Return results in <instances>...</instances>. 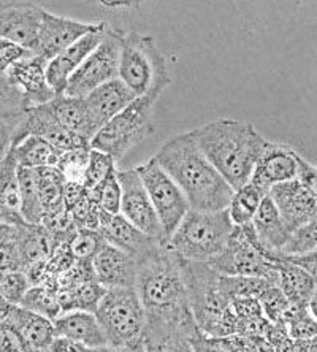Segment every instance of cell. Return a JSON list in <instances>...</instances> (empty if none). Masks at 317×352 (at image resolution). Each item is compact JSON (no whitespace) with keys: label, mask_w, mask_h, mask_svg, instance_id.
I'll use <instances>...</instances> for the list:
<instances>
[{"label":"cell","mask_w":317,"mask_h":352,"mask_svg":"<svg viewBox=\"0 0 317 352\" xmlns=\"http://www.w3.org/2000/svg\"><path fill=\"white\" fill-rule=\"evenodd\" d=\"M23 219L0 222V273L23 272L21 226Z\"/></svg>","instance_id":"obj_32"},{"label":"cell","mask_w":317,"mask_h":352,"mask_svg":"<svg viewBox=\"0 0 317 352\" xmlns=\"http://www.w3.org/2000/svg\"><path fill=\"white\" fill-rule=\"evenodd\" d=\"M96 25L97 23H83V21L59 16L45 10L34 54L45 60H51L65 48H69L72 43L80 40L83 35L91 32Z\"/></svg>","instance_id":"obj_19"},{"label":"cell","mask_w":317,"mask_h":352,"mask_svg":"<svg viewBox=\"0 0 317 352\" xmlns=\"http://www.w3.org/2000/svg\"><path fill=\"white\" fill-rule=\"evenodd\" d=\"M3 322L17 330L29 352L48 351L57 336L53 320L19 305H13Z\"/></svg>","instance_id":"obj_24"},{"label":"cell","mask_w":317,"mask_h":352,"mask_svg":"<svg viewBox=\"0 0 317 352\" xmlns=\"http://www.w3.org/2000/svg\"><path fill=\"white\" fill-rule=\"evenodd\" d=\"M122 30L108 25L105 35L96 50L87 56L74 75L70 76L65 96L85 98L98 86L105 85L119 76V59H121Z\"/></svg>","instance_id":"obj_11"},{"label":"cell","mask_w":317,"mask_h":352,"mask_svg":"<svg viewBox=\"0 0 317 352\" xmlns=\"http://www.w3.org/2000/svg\"><path fill=\"white\" fill-rule=\"evenodd\" d=\"M297 179L308 189V192L317 200V167L309 164L298 154V176Z\"/></svg>","instance_id":"obj_46"},{"label":"cell","mask_w":317,"mask_h":352,"mask_svg":"<svg viewBox=\"0 0 317 352\" xmlns=\"http://www.w3.org/2000/svg\"><path fill=\"white\" fill-rule=\"evenodd\" d=\"M135 98L137 96L121 80L114 78L94 89L91 94L85 97V100L92 118L102 129L108 121L119 115L124 108L131 105Z\"/></svg>","instance_id":"obj_26"},{"label":"cell","mask_w":317,"mask_h":352,"mask_svg":"<svg viewBox=\"0 0 317 352\" xmlns=\"http://www.w3.org/2000/svg\"><path fill=\"white\" fill-rule=\"evenodd\" d=\"M46 64L48 60L40 56L29 54L14 62L8 70L7 78L23 97L25 110L45 105L56 97V92L50 86L46 76Z\"/></svg>","instance_id":"obj_16"},{"label":"cell","mask_w":317,"mask_h":352,"mask_svg":"<svg viewBox=\"0 0 317 352\" xmlns=\"http://www.w3.org/2000/svg\"><path fill=\"white\" fill-rule=\"evenodd\" d=\"M19 307L46 316L51 320L57 319L62 314L59 297H57V287L54 283L50 281L39 284V286H30Z\"/></svg>","instance_id":"obj_36"},{"label":"cell","mask_w":317,"mask_h":352,"mask_svg":"<svg viewBox=\"0 0 317 352\" xmlns=\"http://www.w3.org/2000/svg\"><path fill=\"white\" fill-rule=\"evenodd\" d=\"M297 176L298 153L287 144L274 143L268 140L252 172L251 183L263 190L265 194H268L273 186L297 179Z\"/></svg>","instance_id":"obj_18"},{"label":"cell","mask_w":317,"mask_h":352,"mask_svg":"<svg viewBox=\"0 0 317 352\" xmlns=\"http://www.w3.org/2000/svg\"><path fill=\"white\" fill-rule=\"evenodd\" d=\"M154 159L179 186L190 210L221 211L228 208L233 197L232 186L201 153L192 132L170 138Z\"/></svg>","instance_id":"obj_1"},{"label":"cell","mask_w":317,"mask_h":352,"mask_svg":"<svg viewBox=\"0 0 317 352\" xmlns=\"http://www.w3.org/2000/svg\"><path fill=\"white\" fill-rule=\"evenodd\" d=\"M8 151L17 159L19 167L24 168L57 167L62 154L48 140L37 135H28L18 142H13Z\"/></svg>","instance_id":"obj_30"},{"label":"cell","mask_w":317,"mask_h":352,"mask_svg":"<svg viewBox=\"0 0 317 352\" xmlns=\"http://www.w3.org/2000/svg\"><path fill=\"white\" fill-rule=\"evenodd\" d=\"M5 156V154H2V153H0V160H2V157Z\"/></svg>","instance_id":"obj_54"},{"label":"cell","mask_w":317,"mask_h":352,"mask_svg":"<svg viewBox=\"0 0 317 352\" xmlns=\"http://www.w3.org/2000/svg\"><path fill=\"white\" fill-rule=\"evenodd\" d=\"M197 144L233 190L251 181L259 157L268 140L254 124L238 119H219L192 131Z\"/></svg>","instance_id":"obj_2"},{"label":"cell","mask_w":317,"mask_h":352,"mask_svg":"<svg viewBox=\"0 0 317 352\" xmlns=\"http://www.w3.org/2000/svg\"><path fill=\"white\" fill-rule=\"evenodd\" d=\"M285 261H290V262L297 263V265H300V267H303L306 272L311 273V276L314 278V281L317 284V248L314 251L308 252V254L298 256V257H287Z\"/></svg>","instance_id":"obj_48"},{"label":"cell","mask_w":317,"mask_h":352,"mask_svg":"<svg viewBox=\"0 0 317 352\" xmlns=\"http://www.w3.org/2000/svg\"><path fill=\"white\" fill-rule=\"evenodd\" d=\"M118 78L137 97L159 98L171 85L168 60L151 35L124 32Z\"/></svg>","instance_id":"obj_5"},{"label":"cell","mask_w":317,"mask_h":352,"mask_svg":"<svg viewBox=\"0 0 317 352\" xmlns=\"http://www.w3.org/2000/svg\"><path fill=\"white\" fill-rule=\"evenodd\" d=\"M34 173L40 204L41 208H43V217L64 210V188L67 181L57 167L34 168Z\"/></svg>","instance_id":"obj_31"},{"label":"cell","mask_w":317,"mask_h":352,"mask_svg":"<svg viewBox=\"0 0 317 352\" xmlns=\"http://www.w3.org/2000/svg\"><path fill=\"white\" fill-rule=\"evenodd\" d=\"M135 170L138 172L149 199L153 201L160 226L164 229L165 245H167L170 236L178 229L184 216L189 213V201H187L183 190L179 189V186L165 173V170L155 162L154 157L138 165Z\"/></svg>","instance_id":"obj_12"},{"label":"cell","mask_w":317,"mask_h":352,"mask_svg":"<svg viewBox=\"0 0 317 352\" xmlns=\"http://www.w3.org/2000/svg\"><path fill=\"white\" fill-rule=\"evenodd\" d=\"M233 230L235 226L227 210H189L170 236L167 248L183 261L208 263L222 254Z\"/></svg>","instance_id":"obj_6"},{"label":"cell","mask_w":317,"mask_h":352,"mask_svg":"<svg viewBox=\"0 0 317 352\" xmlns=\"http://www.w3.org/2000/svg\"><path fill=\"white\" fill-rule=\"evenodd\" d=\"M103 243L105 240L98 230L76 229L75 234L70 236L69 246L76 261H92Z\"/></svg>","instance_id":"obj_41"},{"label":"cell","mask_w":317,"mask_h":352,"mask_svg":"<svg viewBox=\"0 0 317 352\" xmlns=\"http://www.w3.org/2000/svg\"><path fill=\"white\" fill-rule=\"evenodd\" d=\"M278 286L289 300L290 307L306 308L309 307L311 298L317 289L314 278L309 272L297 263L281 258L276 262Z\"/></svg>","instance_id":"obj_28"},{"label":"cell","mask_w":317,"mask_h":352,"mask_svg":"<svg viewBox=\"0 0 317 352\" xmlns=\"http://www.w3.org/2000/svg\"><path fill=\"white\" fill-rule=\"evenodd\" d=\"M107 29V23H97L91 32L83 35L80 40L72 43L69 48H65L56 58L48 60V64H46V76H48V82L53 87L56 96L64 94L70 76L80 69V65L86 60L87 56L97 48Z\"/></svg>","instance_id":"obj_17"},{"label":"cell","mask_w":317,"mask_h":352,"mask_svg":"<svg viewBox=\"0 0 317 352\" xmlns=\"http://www.w3.org/2000/svg\"><path fill=\"white\" fill-rule=\"evenodd\" d=\"M25 113L24 100L7 76H0V153L8 151Z\"/></svg>","instance_id":"obj_29"},{"label":"cell","mask_w":317,"mask_h":352,"mask_svg":"<svg viewBox=\"0 0 317 352\" xmlns=\"http://www.w3.org/2000/svg\"><path fill=\"white\" fill-rule=\"evenodd\" d=\"M50 103L62 126L85 142L91 143L97 132L100 131L96 119L91 115L89 108H87L85 98L61 94L56 96Z\"/></svg>","instance_id":"obj_27"},{"label":"cell","mask_w":317,"mask_h":352,"mask_svg":"<svg viewBox=\"0 0 317 352\" xmlns=\"http://www.w3.org/2000/svg\"><path fill=\"white\" fill-rule=\"evenodd\" d=\"M0 352H29L21 335L7 322L0 324Z\"/></svg>","instance_id":"obj_45"},{"label":"cell","mask_w":317,"mask_h":352,"mask_svg":"<svg viewBox=\"0 0 317 352\" xmlns=\"http://www.w3.org/2000/svg\"><path fill=\"white\" fill-rule=\"evenodd\" d=\"M265 195L268 194H265L257 186H254L251 181L248 184L241 186L240 189L233 190L230 205L227 208L233 226L240 227L251 224Z\"/></svg>","instance_id":"obj_33"},{"label":"cell","mask_w":317,"mask_h":352,"mask_svg":"<svg viewBox=\"0 0 317 352\" xmlns=\"http://www.w3.org/2000/svg\"><path fill=\"white\" fill-rule=\"evenodd\" d=\"M284 324L292 340L309 341L317 336V318H314V314L309 311V307H290L284 318Z\"/></svg>","instance_id":"obj_38"},{"label":"cell","mask_w":317,"mask_h":352,"mask_svg":"<svg viewBox=\"0 0 317 352\" xmlns=\"http://www.w3.org/2000/svg\"><path fill=\"white\" fill-rule=\"evenodd\" d=\"M28 135H37L48 140V142L53 144L54 148L59 149L61 153L83 146H91V143L76 137L75 133L67 131V129L62 126L50 102L45 103V105H39L25 110L23 121H21L12 143L18 142V140Z\"/></svg>","instance_id":"obj_14"},{"label":"cell","mask_w":317,"mask_h":352,"mask_svg":"<svg viewBox=\"0 0 317 352\" xmlns=\"http://www.w3.org/2000/svg\"><path fill=\"white\" fill-rule=\"evenodd\" d=\"M118 179L122 190L121 213L119 214L126 217L132 226L142 230L143 234L165 243L164 229L160 226L159 216L155 213L153 201H151L146 188H144L137 170L118 168Z\"/></svg>","instance_id":"obj_13"},{"label":"cell","mask_w":317,"mask_h":352,"mask_svg":"<svg viewBox=\"0 0 317 352\" xmlns=\"http://www.w3.org/2000/svg\"><path fill=\"white\" fill-rule=\"evenodd\" d=\"M252 227L265 254L272 261L278 262L292 232L287 229L270 195L263 197L259 211L252 219Z\"/></svg>","instance_id":"obj_23"},{"label":"cell","mask_w":317,"mask_h":352,"mask_svg":"<svg viewBox=\"0 0 317 352\" xmlns=\"http://www.w3.org/2000/svg\"><path fill=\"white\" fill-rule=\"evenodd\" d=\"M92 268L96 273L97 283L102 287H135L137 261L110 243H103V246L94 256Z\"/></svg>","instance_id":"obj_22"},{"label":"cell","mask_w":317,"mask_h":352,"mask_svg":"<svg viewBox=\"0 0 317 352\" xmlns=\"http://www.w3.org/2000/svg\"><path fill=\"white\" fill-rule=\"evenodd\" d=\"M305 352H317V336H314V338H311L308 341V346H306Z\"/></svg>","instance_id":"obj_53"},{"label":"cell","mask_w":317,"mask_h":352,"mask_svg":"<svg viewBox=\"0 0 317 352\" xmlns=\"http://www.w3.org/2000/svg\"><path fill=\"white\" fill-rule=\"evenodd\" d=\"M30 289V281L24 272L0 273V295L12 305H21Z\"/></svg>","instance_id":"obj_43"},{"label":"cell","mask_w":317,"mask_h":352,"mask_svg":"<svg viewBox=\"0 0 317 352\" xmlns=\"http://www.w3.org/2000/svg\"><path fill=\"white\" fill-rule=\"evenodd\" d=\"M89 199L97 204L103 211L110 214H119L121 213V184L118 179V170L114 172L100 188L96 190H86Z\"/></svg>","instance_id":"obj_40"},{"label":"cell","mask_w":317,"mask_h":352,"mask_svg":"<svg viewBox=\"0 0 317 352\" xmlns=\"http://www.w3.org/2000/svg\"><path fill=\"white\" fill-rule=\"evenodd\" d=\"M103 240L110 245L119 248V250L131 254L135 261L148 256L149 252L164 246L165 243L154 240L149 235L143 234L137 227L132 226L126 217L121 214H110L102 210L100 213V227H98Z\"/></svg>","instance_id":"obj_21"},{"label":"cell","mask_w":317,"mask_h":352,"mask_svg":"<svg viewBox=\"0 0 317 352\" xmlns=\"http://www.w3.org/2000/svg\"><path fill=\"white\" fill-rule=\"evenodd\" d=\"M50 352H89V349L74 340L64 338V336H56L53 344L50 346Z\"/></svg>","instance_id":"obj_47"},{"label":"cell","mask_w":317,"mask_h":352,"mask_svg":"<svg viewBox=\"0 0 317 352\" xmlns=\"http://www.w3.org/2000/svg\"><path fill=\"white\" fill-rule=\"evenodd\" d=\"M268 195L292 234L317 214V200L298 179L273 186Z\"/></svg>","instance_id":"obj_20"},{"label":"cell","mask_w":317,"mask_h":352,"mask_svg":"<svg viewBox=\"0 0 317 352\" xmlns=\"http://www.w3.org/2000/svg\"><path fill=\"white\" fill-rule=\"evenodd\" d=\"M19 216L28 224H41L43 221V208L35 183L34 168L19 167Z\"/></svg>","instance_id":"obj_35"},{"label":"cell","mask_w":317,"mask_h":352,"mask_svg":"<svg viewBox=\"0 0 317 352\" xmlns=\"http://www.w3.org/2000/svg\"><path fill=\"white\" fill-rule=\"evenodd\" d=\"M45 8L30 2H0V38H7L30 53L37 48Z\"/></svg>","instance_id":"obj_15"},{"label":"cell","mask_w":317,"mask_h":352,"mask_svg":"<svg viewBox=\"0 0 317 352\" xmlns=\"http://www.w3.org/2000/svg\"><path fill=\"white\" fill-rule=\"evenodd\" d=\"M159 98L137 97L127 108L108 121L91 142V148L110 154L121 162L129 153L154 133V107Z\"/></svg>","instance_id":"obj_7"},{"label":"cell","mask_w":317,"mask_h":352,"mask_svg":"<svg viewBox=\"0 0 317 352\" xmlns=\"http://www.w3.org/2000/svg\"><path fill=\"white\" fill-rule=\"evenodd\" d=\"M309 311L314 314V318H317V289L313 295V298H311V302H309Z\"/></svg>","instance_id":"obj_52"},{"label":"cell","mask_w":317,"mask_h":352,"mask_svg":"<svg viewBox=\"0 0 317 352\" xmlns=\"http://www.w3.org/2000/svg\"><path fill=\"white\" fill-rule=\"evenodd\" d=\"M135 289L146 313H168L189 308L181 261L167 245L137 261Z\"/></svg>","instance_id":"obj_4"},{"label":"cell","mask_w":317,"mask_h":352,"mask_svg":"<svg viewBox=\"0 0 317 352\" xmlns=\"http://www.w3.org/2000/svg\"><path fill=\"white\" fill-rule=\"evenodd\" d=\"M116 160L110 154L100 151V149L91 148L89 160H87V167L85 173V186L86 190H96L116 172Z\"/></svg>","instance_id":"obj_37"},{"label":"cell","mask_w":317,"mask_h":352,"mask_svg":"<svg viewBox=\"0 0 317 352\" xmlns=\"http://www.w3.org/2000/svg\"><path fill=\"white\" fill-rule=\"evenodd\" d=\"M32 54L23 46H19L7 38H0V76H7L14 62Z\"/></svg>","instance_id":"obj_44"},{"label":"cell","mask_w":317,"mask_h":352,"mask_svg":"<svg viewBox=\"0 0 317 352\" xmlns=\"http://www.w3.org/2000/svg\"><path fill=\"white\" fill-rule=\"evenodd\" d=\"M91 146H83L76 149H70L61 154L57 170L64 176L67 183H85V173L89 160Z\"/></svg>","instance_id":"obj_39"},{"label":"cell","mask_w":317,"mask_h":352,"mask_svg":"<svg viewBox=\"0 0 317 352\" xmlns=\"http://www.w3.org/2000/svg\"><path fill=\"white\" fill-rule=\"evenodd\" d=\"M259 303H261L265 318L273 324L284 322L285 314L290 308L289 300L285 298L284 292L276 284H272L268 289H265L263 294L259 297Z\"/></svg>","instance_id":"obj_42"},{"label":"cell","mask_w":317,"mask_h":352,"mask_svg":"<svg viewBox=\"0 0 317 352\" xmlns=\"http://www.w3.org/2000/svg\"><path fill=\"white\" fill-rule=\"evenodd\" d=\"M187 289V302L200 332L211 340L238 333V318L221 289V273L205 262L179 258Z\"/></svg>","instance_id":"obj_3"},{"label":"cell","mask_w":317,"mask_h":352,"mask_svg":"<svg viewBox=\"0 0 317 352\" xmlns=\"http://www.w3.org/2000/svg\"><path fill=\"white\" fill-rule=\"evenodd\" d=\"M53 322L57 336L74 340L76 343L86 346L87 349L108 344L105 332H103L96 313L74 309V311L62 313Z\"/></svg>","instance_id":"obj_25"},{"label":"cell","mask_w":317,"mask_h":352,"mask_svg":"<svg viewBox=\"0 0 317 352\" xmlns=\"http://www.w3.org/2000/svg\"><path fill=\"white\" fill-rule=\"evenodd\" d=\"M41 352H50V349L48 351H41Z\"/></svg>","instance_id":"obj_55"},{"label":"cell","mask_w":317,"mask_h":352,"mask_svg":"<svg viewBox=\"0 0 317 352\" xmlns=\"http://www.w3.org/2000/svg\"><path fill=\"white\" fill-rule=\"evenodd\" d=\"M94 313L110 346H133L142 341L146 308L135 287L107 289Z\"/></svg>","instance_id":"obj_8"},{"label":"cell","mask_w":317,"mask_h":352,"mask_svg":"<svg viewBox=\"0 0 317 352\" xmlns=\"http://www.w3.org/2000/svg\"><path fill=\"white\" fill-rule=\"evenodd\" d=\"M208 265L226 276L265 278L278 286L276 262L265 254L259 245L252 222L235 227L226 250Z\"/></svg>","instance_id":"obj_9"},{"label":"cell","mask_w":317,"mask_h":352,"mask_svg":"<svg viewBox=\"0 0 317 352\" xmlns=\"http://www.w3.org/2000/svg\"><path fill=\"white\" fill-rule=\"evenodd\" d=\"M18 219H21L19 214L8 213V211H5L3 208H0V222H2V221H18Z\"/></svg>","instance_id":"obj_51"},{"label":"cell","mask_w":317,"mask_h":352,"mask_svg":"<svg viewBox=\"0 0 317 352\" xmlns=\"http://www.w3.org/2000/svg\"><path fill=\"white\" fill-rule=\"evenodd\" d=\"M133 346H110V344H105V346H98V348H94L89 349V352H133Z\"/></svg>","instance_id":"obj_50"},{"label":"cell","mask_w":317,"mask_h":352,"mask_svg":"<svg viewBox=\"0 0 317 352\" xmlns=\"http://www.w3.org/2000/svg\"><path fill=\"white\" fill-rule=\"evenodd\" d=\"M94 2L103 5V7L110 8H131L137 7V5L146 2V0H94Z\"/></svg>","instance_id":"obj_49"},{"label":"cell","mask_w":317,"mask_h":352,"mask_svg":"<svg viewBox=\"0 0 317 352\" xmlns=\"http://www.w3.org/2000/svg\"><path fill=\"white\" fill-rule=\"evenodd\" d=\"M204 333L190 308L168 313H146L142 335L144 352H195V343Z\"/></svg>","instance_id":"obj_10"},{"label":"cell","mask_w":317,"mask_h":352,"mask_svg":"<svg viewBox=\"0 0 317 352\" xmlns=\"http://www.w3.org/2000/svg\"><path fill=\"white\" fill-rule=\"evenodd\" d=\"M19 165L7 151L0 160V208L19 214Z\"/></svg>","instance_id":"obj_34"}]
</instances>
